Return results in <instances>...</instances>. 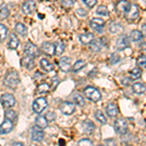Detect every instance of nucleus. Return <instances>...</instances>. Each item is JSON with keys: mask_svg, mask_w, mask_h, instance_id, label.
Masks as SVG:
<instances>
[{"mask_svg": "<svg viewBox=\"0 0 146 146\" xmlns=\"http://www.w3.org/2000/svg\"><path fill=\"white\" fill-rule=\"evenodd\" d=\"M20 83V77L17 71H9L6 73L5 77H4V84L6 85L8 88L14 89L18 86Z\"/></svg>", "mask_w": 146, "mask_h": 146, "instance_id": "nucleus-1", "label": "nucleus"}, {"mask_svg": "<svg viewBox=\"0 0 146 146\" xmlns=\"http://www.w3.org/2000/svg\"><path fill=\"white\" fill-rule=\"evenodd\" d=\"M84 94L86 98H88L93 102H98L101 100V94L98 89L94 88V87H87L84 90Z\"/></svg>", "mask_w": 146, "mask_h": 146, "instance_id": "nucleus-2", "label": "nucleus"}, {"mask_svg": "<svg viewBox=\"0 0 146 146\" xmlns=\"http://www.w3.org/2000/svg\"><path fill=\"white\" fill-rule=\"evenodd\" d=\"M139 16V9L138 6L135 4H131L129 7V9L125 13V17H126L127 21L129 22H135L136 19Z\"/></svg>", "mask_w": 146, "mask_h": 146, "instance_id": "nucleus-3", "label": "nucleus"}, {"mask_svg": "<svg viewBox=\"0 0 146 146\" xmlns=\"http://www.w3.org/2000/svg\"><path fill=\"white\" fill-rule=\"evenodd\" d=\"M47 106H48V102H47V100L45 98H38L32 103V109L37 114H40V113L43 112Z\"/></svg>", "mask_w": 146, "mask_h": 146, "instance_id": "nucleus-4", "label": "nucleus"}, {"mask_svg": "<svg viewBox=\"0 0 146 146\" xmlns=\"http://www.w3.org/2000/svg\"><path fill=\"white\" fill-rule=\"evenodd\" d=\"M1 104L4 108H11L16 104V100L13 95L11 94H4L0 98Z\"/></svg>", "mask_w": 146, "mask_h": 146, "instance_id": "nucleus-5", "label": "nucleus"}, {"mask_svg": "<svg viewBox=\"0 0 146 146\" xmlns=\"http://www.w3.org/2000/svg\"><path fill=\"white\" fill-rule=\"evenodd\" d=\"M45 136V133H44L43 129L40 128L39 126H34L31 129V139L35 141V142H39L42 141Z\"/></svg>", "mask_w": 146, "mask_h": 146, "instance_id": "nucleus-6", "label": "nucleus"}, {"mask_svg": "<svg viewBox=\"0 0 146 146\" xmlns=\"http://www.w3.org/2000/svg\"><path fill=\"white\" fill-rule=\"evenodd\" d=\"M114 129L119 135H125L128 131V124L123 119H117L114 122Z\"/></svg>", "mask_w": 146, "mask_h": 146, "instance_id": "nucleus-7", "label": "nucleus"}, {"mask_svg": "<svg viewBox=\"0 0 146 146\" xmlns=\"http://www.w3.org/2000/svg\"><path fill=\"white\" fill-rule=\"evenodd\" d=\"M75 109H76V107H75V104L72 102H69V101H64V102H62V104H60V112L62 113V114L64 115H71L73 113L75 112Z\"/></svg>", "mask_w": 146, "mask_h": 146, "instance_id": "nucleus-8", "label": "nucleus"}, {"mask_svg": "<svg viewBox=\"0 0 146 146\" xmlns=\"http://www.w3.org/2000/svg\"><path fill=\"white\" fill-rule=\"evenodd\" d=\"M36 9V4L33 0H27L25 2H23L22 6V11L25 15H30L35 11Z\"/></svg>", "mask_w": 146, "mask_h": 146, "instance_id": "nucleus-9", "label": "nucleus"}, {"mask_svg": "<svg viewBox=\"0 0 146 146\" xmlns=\"http://www.w3.org/2000/svg\"><path fill=\"white\" fill-rule=\"evenodd\" d=\"M25 55L33 56V58H35V56H38L39 54H40L38 48H37L34 44H32L31 42H27V43L25 44Z\"/></svg>", "mask_w": 146, "mask_h": 146, "instance_id": "nucleus-10", "label": "nucleus"}, {"mask_svg": "<svg viewBox=\"0 0 146 146\" xmlns=\"http://www.w3.org/2000/svg\"><path fill=\"white\" fill-rule=\"evenodd\" d=\"M13 121L7 119L3 122L1 125H0V135H6V133H9L10 131L13 129Z\"/></svg>", "mask_w": 146, "mask_h": 146, "instance_id": "nucleus-11", "label": "nucleus"}, {"mask_svg": "<svg viewBox=\"0 0 146 146\" xmlns=\"http://www.w3.org/2000/svg\"><path fill=\"white\" fill-rule=\"evenodd\" d=\"M58 64H60V70H62L63 72H67L71 68V60L68 56H62Z\"/></svg>", "mask_w": 146, "mask_h": 146, "instance_id": "nucleus-12", "label": "nucleus"}, {"mask_svg": "<svg viewBox=\"0 0 146 146\" xmlns=\"http://www.w3.org/2000/svg\"><path fill=\"white\" fill-rule=\"evenodd\" d=\"M90 25L94 28L96 31H102V28L105 25V23L103 20H101L100 18H94L92 19V21L90 22Z\"/></svg>", "mask_w": 146, "mask_h": 146, "instance_id": "nucleus-13", "label": "nucleus"}, {"mask_svg": "<svg viewBox=\"0 0 146 146\" xmlns=\"http://www.w3.org/2000/svg\"><path fill=\"white\" fill-rule=\"evenodd\" d=\"M117 49L119 51H123L129 46V38L128 36H121L117 41Z\"/></svg>", "mask_w": 146, "mask_h": 146, "instance_id": "nucleus-14", "label": "nucleus"}, {"mask_svg": "<svg viewBox=\"0 0 146 146\" xmlns=\"http://www.w3.org/2000/svg\"><path fill=\"white\" fill-rule=\"evenodd\" d=\"M42 52L48 56H53L55 54V44H52L50 42H44L41 46Z\"/></svg>", "mask_w": 146, "mask_h": 146, "instance_id": "nucleus-15", "label": "nucleus"}, {"mask_svg": "<svg viewBox=\"0 0 146 146\" xmlns=\"http://www.w3.org/2000/svg\"><path fill=\"white\" fill-rule=\"evenodd\" d=\"M129 5H131V4H129L127 0H122V1L117 3L115 8H116V11L118 12L119 14H125L127 12V10L129 9Z\"/></svg>", "mask_w": 146, "mask_h": 146, "instance_id": "nucleus-16", "label": "nucleus"}, {"mask_svg": "<svg viewBox=\"0 0 146 146\" xmlns=\"http://www.w3.org/2000/svg\"><path fill=\"white\" fill-rule=\"evenodd\" d=\"M119 110H118V106H117L115 103H109V104L107 105L106 107V113L107 115L109 117H111V118H114V117L117 116V114H118Z\"/></svg>", "mask_w": 146, "mask_h": 146, "instance_id": "nucleus-17", "label": "nucleus"}, {"mask_svg": "<svg viewBox=\"0 0 146 146\" xmlns=\"http://www.w3.org/2000/svg\"><path fill=\"white\" fill-rule=\"evenodd\" d=\"M79 39L82 44H84V45H89V44H91L92 42L95 40V36H94L93 33H84V34L80 35Z\"/></svg>", "mask_w": 146, "mask_h": 146, "instance_id": "nucleus-18", "label": "nucleus"}, {"mask_svg": "<svg viewBox=\"0 0 146 146\" xmlns=\"http://www.w3.org/2000/svg\"><path fill=\"white\" fill-rule=\"evenodd\" d=\"M33 56H25V58L22 60V65L25 67H27V69H31L34 66V60H33Z\"/></svg>", "mask_w": 146, "mask_h": 146, "instance_id": "nucleus-19", "label": "nucleus"}, {"mask_svg": "<svg viewBox=\"0 0 146 146\" xmlns=\"http://www.w3.org/2000/svg\"><path fill=\"white\" fill-rule=\"evenodd\" d=\"M131 88H133V93L136 94V95H142L146 92L145 85H143L142 83H135Z\"/></svg>", "mask_w": 146, "mask_h": 146, "instance_id": "nucleus-20", "label": "nucleus"}, {"mask_svg": "<svg viewBox=\"0 0 146 146\" xmlns=\"http://www.w3.org/2000/svg\"><path fill=\"white\" fill-rule=\"evenodd\" d=\"M40 65H41V67L43 68L44 70H45L46 72H51L54 70V64H52V63L49 62L48 60H46V58H42L41 60H40Z\"/></svg>", "mask_w": 146, "mask_h": 146, "instance_id": "nucleus-21", "label": "nucleus"}, {"mask_svg": "<svg viewBox=\"0 0 146 146\" xmlns=\"http://www.w3.org/2000/svg\"><path fill=\"white\" fill-rule=\"evenodd\" d=\"M143 38V33L139 30H133L129 34V39H131L135 42H138Z\"/></svg>", "mask_w": 146, "mask_h": 146, "instance_id": "nucleus-22", "label": "nucleus"}, {"mask_svg": "<svg viewBox=\"0 0 146 146\" xmlns=\"http://www.w3.org/2000/svg\"><path fill=\"white\" fill-rule=\"evenodd\" d=\"M19 44H20V41H19V38L16 36L15 34H12L11 37H10V40H9V43H8V46L10 49H17Z\"/></svg>", "mask_w": 146, "mask_h": 146, "instance_id": "nucleus-23", "label": "nucleus"}, {"mask_svg": "<svg viewBox=\"0 0 146 146\" xmlns=\"http://www.w3.org/2000/svg\"><path fill=\"white\" fill-rule=\"evenodd\" d=\"M141 75H142V70H141L139 67H135L129 71V76H131V78L133 80L139 79L141 77Z\"/></svg>", "mask_w": 146, "mask_h": 146, "instance_id": "nucleus-24", "label": "nucleus"}, {"mask_svg": "<svg viewBox=\"0 0 146 146\" xmlns=\"http://www.w3.org/2000/svg\"><path fill=\"white\" fill-rule=\"evenodd\" d=\"M9 14H10V11H9L8 7H7L5 4H2L0 6V20L3 21L9 17Z\"/></svg>", "mask_w": 146, "mask_h": 146, "instance_id": "nucleus-25", "label": "nucleus"}, {"mask_svg": "<svg viewBox=\"0 0 146 146\" xmlns=\"http://www.w3.org/2000/svg\"><path fill=\"white\" fill-rule=\"evenodd\" d=\"M16 31H17L20 35H22V36H25L27 33V28L23 23H19L16 25Z\"/></svg>", "mask_w": 146, "mask_h": 146, "instance_id": "nucleus-26", "label": "nucleus"}, {"mask_svg": "<svg viewBox=\"0 0 146 146\" xmlns=\"http://www.w3.org/2000/svg\"><path fill=\"white\" fill-rule=\"evenodd\" d=\"M36 125L39 126L40 128L42 129H45L48 127V120L46 119V117H43V116H39L36 118Z\"/></svg>", "mask_w": 146, "mask_h": 146, "instance_id": "nucleus-27", "label": "nucleus"}, {"mask_svg": "<svg viewBox=\"0 0 146 146\" xmlns=\"http://www.w3.org/2000/svg\"><path fill=\"white\" fill-rule=\"evenodd\" d=\"M85 65H86V62H85L83 60H77V62L74 63L72 70L74 72H78L81 69H83V68L85 67Z\"/></svg>", "mask_w": 146, "mask_h": 146, "instance_id": "nucleus-28", "label": "nucleus"}, {"mask_svg": "<svg viewBox=\"0 0 146 146\" xmlns=\"http://www.w3.org/2000/svg\"><path fill=\"white\" fill-rule=\"evenodd\" d=\"M83 127H84V131H86V133H91L94 131V129H95V125H94L92 122L90 121H85L83 123Z\"/></svg>", "mask_w": 146, "mask_h": 146, "instance_id": "nucleus-29", "label": "nucleus"}, {"mask_svg": "<svg viewBox=\"0 0 146 146\" xmlns=\"http://www.w3.org/2000/svg\"><path fill=\"white\" fill-rule=\"evenodd\" d=\"M73 100H74V102L76 103L77 105H79V106H84L85 105V98L80 95V94H75V95L73 96Z\"/></svg>", "mask_w": 146, "mask_h": 146, "instance_id": "nucleus-30", "label": "nucleus"}, {"mask_svg": "<svg viewBox=\"0 0 146 146\" xmlns=\"http://www.w3.org/2000/svg\"><path fill=\"white\" fill-rule=\"evenodd\" d=\"M64 52V45L62 42H56L55 43V54L56 56H60Z\"/></svg>", "mask_w": 146, "mask_h": 146, "instance_id": "nucleus-31", "label": "nucleus"}, {"mask_svg": "<svg viewBox=\"0 0 146 146\" xmlns=\"http://www.w3.org/2000/svg\"><path fill=\"white\" fill-rule=\"evenodd\" d=\"M96 14H98L100 16H104V17H108L109 16V11H108V9L105 6L101 5L98 6V9H96Z\"/></svg>", "mask_w": 146, "mask_h": 146, "instance_id": "nucleus-32", "label": "nucleus"}, {"mask_svg": "<svg viewBox=\"0 0 146 146\" xmlns=\"http://www.w3.org/2000/svg\"><path fill=\"white\" fill-rule=\"evenodd\" d=\"M7 33H8V28H7L4 25L0 23V42H2L6 38Z\"/></svg>", "mask_w": 146, "mask_h": 146, "instance_id": "nucleus-33", "label": "nucleus"}, {"mask_svg": "<svg viewBox=\"0 0 146 146\" xmlns=\"http://www.w3.org/2000/svg\"><path fill=\"white\" fill-rule=\"evenodd\" d=\"M95 116H96V119L98 120L100 123H101V124L106 123V117H105L104 114H103L101 111H100V110H98V111L96 112Z\"/></svg>", "mask_w": 146, "mask_h": 146, "instance_id": "nucleus-34", "label": "nucleus"}, {"mask_svg": "<svg viewBox=\"0 0 146 146\" xmlns=\"http://www.w3.org/2000/svg\"><path fill=\"white\" fill-rule=\"evenodd\" d=\"M49 90H50V86L47 83H42L37 87V91H38V93L40 94H45Z\"/></svg>", "mask_w": 146, "mask_h": 146, "instance_id": "nucleus-35", "label": "nucleus"}, {"mask_svg": "<svg viewBox=\"0 0 146 146\" xmlns=\"http://www.w3.org/2000/svg\"><path fill=\"white\" fill-rule=\"evenodd\" d=\"M101 49V43L100 40H96V41L92 42V46H91V50L93 52H100Z\"/></svg>", "mask_w": 146, "mask_h": 146, "instance_id": "nucleus-36", "label": "nucleus"}, {"mask_svg": "<svg viewBox=\"0 0 146 146\" xmlns=\"http://www.w3.org/2000/svg\"><path fill=\"white\" fill-rule=\"evenodd\" d=\"M122 25H119V23H112L111 25H110L109 27V30L111 33H118L119 31H121L122 30Z\"/></svg>", "mask_w": 146, "mask_h": 146, "instance_id": "nucleus-37", "label": "nucleus"}, {"mask_svg": "<svg viewBox=\"0 0 146 146\" xmlns=\"http://www.w3.org/2000/svg\"><path fill=\"white\" fill-rule=\"evenodd\" d=\"M5 118L11 120V121H14L17 118V113H16L14 110H8V111L5 112Z\"/></svg>", "mask_w": 146, "mask_h": 146, "instance_id": "nucleus-38", "label": "nucleus"}, {"mask_svg": "<svg viewBox=\"0 0 146 146\" xmlns=\"http://www.w3.org/2000/svg\"><path fill=\"white\" fill-rule=\"evenodd\" d=\"M137 64L140 67H144L146 66V56L141 55L140 56H138L137 58Z\"/></svg>", "mask_w": 146, "mask_h": 146, "instance_id": "nucleus-39", "label": "nucleus"}, {"mask_svg": "<svg viewBox=\"0 0 146 146\" xmlns=\"http://www.w3.org/2000/svg\"><path fill=\"white\" fill-rule=\"evenodd\" d=\"M62 4L64 8H71L74 5V2H73V0H62Z\"/></svg>", "mask_w": 146, "mask_h": 146, "instance_id": "nucleus-40", "label": "nucleus"}, {"mask_svg": "<svg viewBox=\"0 0 146 146\" xmlns=\"http://www.w3.org/2000/svg\"><path fill=\"white\" fill-rule=\"evenodd\" d=\"M83 2L87 7H89V8H93V7L96 4L98 0H83Z\"/></svg>", "mask_w": 146, "mask_h": 146, "instance_id": "nucleus-41", "label": "nucleus"}, {"mask_svg": "<svg viewBox=\"0 0 146 146\" xmlns=\"http://www.w3.org/2000/svg\"><path fill=\"white\" fill-rule=\"evenodd\" d=\"M78 145H93V141L88 139V138H85V139H82L79 141Z\"/></svg>", "mask_w": 146, "mask_h": 146, "instance_id": "nucleus-42", "label": "nucleus"}, {"mask_svg": "<svg viewBox=\"0 0 146 146\" xmlns=\"http://www.w3.org/2000/svg\"><path fill=\"white\" fill-rule=\"evenodd\" d=\"M46 119L48 120V121H53V120L56 119V114L54 112H48L46 114Z\"/></svg>", "mask_w": 146, "mask_h": 146, "instance_id": "nucleus-43", "label": "nucleus"}, {"mask_svg": "<svg viewBox=\"0 0 146 146\" xmlns=\"http://www.w3.org/2000/svg\"><path fill=\"white\" fill-rule=\"evenodd\" d=\"M77 14H78L79 16H81V17H86V16L88 15L87 11L84 10V9H78V10H77Z\"/></svg>", "mask_w": 146, "mask_h": 146, "instance_id": "nucleus-44", "label": "nucleus"}, {"mask_svg": "<svg viewBox=\"0 0 146 146\" xmlns=\"http://www.w3.org/2000/svg\"><path fill=\"white\" fill-rule=\"evenodd\" d=\"M141 29H142V33L144 36H146V23H144V25H142V27H141Z\"/></svg>", "mask_w": 146, "mask_h": 146, "instance_id": "nucleus-45", "label": "nucleus"}, {"mask_svg": "<svg viewBox=\"0 0 146 146\" xmlns=\"http://www.w3.org/2000/svg\"><path fill=\"white\" fill-rule=\"evenodd\" d=\"M13 145H23L22 142H14Z\"/></svg>", "mask_w": 146, "mask_h": 146, "instance_id": "nucleus-46", "label": "nucleus"}]
</instances>
